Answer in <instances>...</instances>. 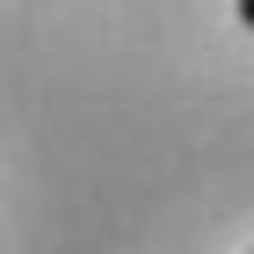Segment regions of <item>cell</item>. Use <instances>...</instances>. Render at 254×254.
<instances>
[{"label":"cell","mask_w":254,"mask_h":254,"mask_svg":"<svg viewBox=\"0 0 254 254\" xmlns=\"http://www.w3.org/2000/svg\"><path fill=\"white\" fill-rule=\"evenodd\" d=\"M235 19H242V26L254 32V0H235Z\"/></svg>","instance_id":"cell-1"},{"label":"cell","mask_w":254,"mask_h":254,"mask_svg":"<svg viewBox=\"0 0 254 254\" xmlns=\"http://www.w3.org/2000/svg\"><path fill=\"white\" fill-rule=\"evenodd\" d=\"M248 254H254V248H248Z\"/></svg>","instance_id":"cell-2"}]
</instances>
